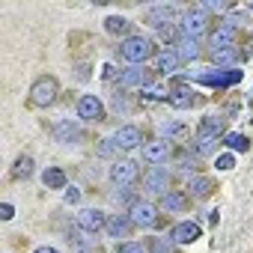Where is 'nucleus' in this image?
I'll use <instances>...</instances> for the list:
<instances>
[{
    "label": "nucleus",
    "instance_id": "5701e85b",
    "mask_svg": "<svg viewBox=\"0 0 253 253\" xmlns=\"http://www.w3.org/2000/svg\"><path fill=\"white\" fill-rule=\"evenodd\" d=\"M30 176H33V158L30 155H18L15 164H12V170H9V179L21 182V179H30Z\"/></svg>",
    "mask_w": 253,
    "mask_h": 253
},
{
    "label": "nucleus",
    "instance_id": "4be33fe9",
    "mask_svg": "<svg viewBox=\"0 0 253 253\" xmlns=\"http://www.w3.org/2000/svg\"><path fill=\"white\" fill-rule=\"evenodd\" d=\"M54 137H57V143H75V140H81V128L75 122L63 119V122L54 125Z\"/></svg>",
    "mask_w": 253,
    "mask_h": 253
},
{
    "label": "nucleus",
    "instance_id": "ddd939ff",
    "mask_svg": "<svg viewBox=\"0 0 253 253\" xmlns=\"http://www.w3.org/2000/svg\"><path fill=\"white\" fill-rule=\"evenodd\" d=\"M173 158V146H170V140H152V143H146L143 146V161L146 164H167Z\"/></svg>",
    "mask_w": 253,
    "mask_h": 253
},
{
    "label": "nucleus",
    "instance_id": "c756f323",
    "mask_svg": "<svg viewBox=\"0 0 253 253\" xmlns=\"http://www.w3.org/2000/svg\"><path fill=\"white\" fill-rule=\"evenodd\" d=\"M158 36H161V42H167V45H176V42L182 39V27H179V24L161 27V30H158Z\"/></svg>",
    "mask_w": 253,
    "mask_h": 253
},
{
    "label": "nucleus",
    "instance_id": "7ed1b4c3",
    "mask_svg": "<svg viewBox=\"0 0 253 253\" xmlns=\"http://www.w3.org/2000/svg\"><path fill=\"white\" fill-rule=\"evenodd\" d=\"M57 98H60V81L54 75H39L30 84V92H27L30 107H51Z\"/></svg>",
    "mask_w": 253,
    "mask_h": 253
},
{
    "label": "nucleus",
    "instance_id": "f257e3e1",
    "mask_svg": "<svg viewBox=\"0 0 253 253\" xmlns=\"http://www.w3.org/2000/svg\"><path fill=\"white\" fill-rule=\"evenodd\" d=\"M229 131H226V119L223 116H203L200 125H197V131H194V140H191V149L197 158L203 155H211L217 140H223Z\"/></svg>",
    "mask_w": 253,
    "mask_h": 253
},
{
    "label": "nucleus",
    "instance_id": "f03ea898",
    "mask_svg": "<svg viewBox=\"0 0 253 253\" xmlns=\"http://www.w3.org/2000/svg\"><path fill=\"white\" fill-rule=\"evenodd\" d=\"M119 57L125 60V63H131V66H143L146 60H152L155 57V42L149 39V36H128L122 45H119Z\"/></svg>",
    "mask_w": 253,
    "mask_h": 253
},
{
    "label": "nucleus",
    "instance_id": "72a5a7b5",
    "mask_svg": "<svg viewBox=\"0 0 253 253\" xmlns=\"http://www.w3.org/2000/svg\"><path fill=\"white\" fill-rule=\"evenodd\" d=\"M116 253H149V247L146 244H137V241H125V244L116 247Z\"/></svg>",
    "mask_w": 253,
    "mask_h": 253
},
{
    "label": "nucleus",
    "instance_id": "aec40b11",
    "mask_svg": "<svg viewBox=\"0 0 253 253\" xmlns=\"http://www.w3.org/2000/svg\"><path fill=\"white\" fill-rule=\"evenodd\" d=\"M161 209L164 211H188L191 209V197L185 191H167L161 197Z\"/></svg>",
    "mask_w": 253,
    "mask_h": 253
},
{
    "label": "nucleus",
    "instance_id": "473e14b6",
    "mask_svg": "<svg viewBox=\"0 0 253 253\" xmlns=\"http://www.w3.org/2000/svg\"><path fill=\"white\" fill-rule=\"evenodd\" d=\"M149 253H173V241L167 238H149Z\"/></svg>",
    "mask_w": 253,
    "mask_h": 253
},
{
    "label": "nucleus",
    "instance_id": "9b49d317",
    "mask_svg": "<svg viewBox=\"0 0 253 253\" xmlns=\"http://www.w3.org/2000/svg\"><path fill=\"white\" fill-rule=\"evenodd\" d=\"M235 39H238V30L223 24V21H217V27L209 36V45H211V51H223V48H235Z\"/></svg>",
    "mask_w": 253,
    "mask_h": 253
},
{
    "label": "nucleus",
    "instance_id": "6ab92c4d",
    "mask_svg": "<svg viewBox=\"0 0 253 253\" xmlns=\"http://www.w3.org/2000/svg\"><path fill=\"white\" fill-rule=\"evenodd\" d=\"M188 191H191L194 200H209V197L217 191V182H214L211 176H194V179L188 182Z\"/></svg>",
    "mask_w": 253,
    "mask_h": 253
},
{
    "label": "nucleus",
    "instance_id": "e433bc0d",
    "mask_svg": "<svg viewBox=\"0 0 253 253\" xmlns=\"http://www.w3.org/2000/svg\"><path fill=\"white\" fill-rule=\"evenodd\" d=\"M0 217H3V220H12V217H15V209H12V203H3V206H0Z\"/></svg>",
    "mask_w": 253,
    "mask_h": 253
},
{
    "label": "nucleus",
    "instance_id": "1a4fd4ad",
    "mask_svg": "<svg viewBox=\"0 0 253 253\" xmlns=\"http://www.w3.org/2000/svg\"><path fill=\"white\" fill-rule=\"evenodd\" d=\"M78 116L86 122H104V104L98 95H81L78 98Z\"/></svg>",
    "mask_w": 253,
    "mask_h": 253
},
{
    "label": "nucleus",
    "instance_id": "4c0bfd02",
    "mask_svg": "<svg viewBox=\"0 0 253 253\" xmlns=\"http://www.w3.org/2000/svg\"><path fill=\"white\" fill-rule=\"evenodd\" d=\"M125 200H131V188H122V191H116V203H125Z\"/></svg>",
    "mask_w": 253,
    "mask_h": 253
},
{
    "label": "nucleus",
    "instance_id": "7c9ffc66",
    "mask_svg": "<svg viewBox=\"0 0 253 253\" xmlns=\"http://www.w3.org/2000/svg\"><path fill=\"white\" fill-rule=\"evenodd\" d=\"M95 143H98V146H95V155H98V158H113L116 149H119L116 140H95Z\"/></svg>",
    "mask_w": 253,
    "mask_h": 253
},
{
    "label": "nucleus",
    "instance_id": "39448f33",
    "mask_svg": "<svg viewBox=\"0 0 253 253\" xmlns=\"http://www.w3.org/2000/svg\"><path fill=\"white\" fill-rule=\"evenodd\" d=\"M128 217L134 220V226H143V229H155V226L164 223L161 214H158V206H152L146 200H134L128 206Z\"/></svg>",
    "mask_w": 253,
    "mask_h": 253
},
{
    "label": "nucleus",
    "instance_id": "a211bd4d",
    "mask_svg": "<svg viewBox=\"0 0 253 253\" xmlns=\"http://www.w3.org/2000/svg\"><path fill=\"white\" fill-rule=\"evenodd\" d=\"M104 229H107L110 238H128L131 229H134V220L128 214H113V217H107V226Z\"/></svg>",
    "mask_w": 253,
    "mask_h": 253
},
{
    "label": "nucleus",
    "instance_id": "412c9836",
    "mask_svg": "<svg viewBox=\"0 0 253 253\" xmlns=\"http://www.w3.org/2000/svg\"><path fill=\"white\" fill-rule=\"evenodd\" d=\"M176 54L182 57V63H194V60H200V57H203L200 42H197V39H191V36H185V33H182V39L176 42Z\"/></svg>",
    "mask_w": 253,
    "mask_h": 253
},
{
    "label": "nucleus",
    "instance_id": "2eb2a0df",
    "mask_svg": "<svg viewBox=\"0 0 253 253\" xmlns=\"http://www.w3.org/2000/svg\"><path fill=\"white\" fill-rule=\"evenodd\" d=\"M78 226L84 229V232H101L104 226H107V214L104 211H98V209H84L81 214H78Z\"/></svg>",
    "mask_w": 253,
    "mask_h": 253
},
{
    "label": "nucleus",
    "instance_id": "bb28decb",
    "mask_svg": "<svg viewBox=\"0 0 253 253\" xmlns=\"http://www.w3.org/2000/svg\"><path fill=\"white\" fill-rule=\"evenodd\" d=\"M104 30H107L110 36H125V33L131 30V21L122 18V15H110V18L104 21Z\"/></svg>",
    "mask_w": 253,
    "mask_h": 253
},
{
    "label": "nucleus",
    "instance_id": "393cba45",
    "mask_svg": "<svg viewBox=\"0 0 253 253\" xmlns=\"http://www.w3.org/2000/svg\"><path fill=\"white\" fill-rule=\"evenodd\" d=\"M155 66H158V72H161V75H173V72H176V69L182 66V57H179L176 51L158 54V63H155Z\"/></svg>",
    "mask_w": 253,
    "mask_h": 253
},
{
    "label": "nucleus",
    "instance_id": "f8f14e48",
    "mask_svg": "<svg viewBox=\"0 0 253 253\" xmlns=\"http://www.w3.org/2000/svg\"><path fill=\"white\" fill-rule=\"evenodd\" d=\"M176 110H191V107H197L203 98L191 89V86H185V84H176L173 89H170V98H167Z\"/></svg>",
    "mask_w": 253,
    "mask_h": 253
},
{
    "label": "nucleus",
    "instance_id": "a878e982",
    "mask_svg": "<svg viewBox=\"0 0 253 253\" xmlns=\"http://www.w3.org/2000/svg\"><path fill=\"white\" fill-rule=\"evenodd\" d=\"M42 182H45V188H51V191H63V188H66V173H63L60 167H48V170L42 173Z\"/></svg>",
    "mask_w": 253,
    "mask_h": 253
},
{
    "label": "nucleus",
    "instance_id": "f704fd0d",
    "mask_svg": "<svg viewBox=\"0 0 253 253\" xmlns=\"http://www.w3.org/2000/svg\"><path fill=\"white\" fill-rule=\"evenodd\" d=\"M179 164H182L185 170H194V173H200V170H203V164H200V158H182Z\"/></svg>",
    "mask_w": 253,
    "mask_h": 253
},
{
    "label": "nucleus",
    "instance_id": "20e7f679",
    "mask_svg": "<svg viewBox=\"0 0 253 253\" xmlns=\"http://www.w3.org/2000/svg\"><path fill=\"white\" fill-rule=\"evenodd\" d=\"M241 78H244L241 69H206V72H197L194 75L197 84H206V86H214V89L235 86V84H241Z\"/></svg>",
    "mask_w": 253,
    "mask_h": 253
},
{
    "label": "nucleus",
    "instance_id": "6e6552de",
    "mask_svg": "<svg viewBox=\"0 0 253 253\" xmlns=\"http://www.w3.org/2000/svg\"><path fill=\"white\" fill-rule=\"evenodd\" d=\"M170 185H173V176H170V170L167 167H152L146 176H143V188L146 191H152V194H167L170 191Z\"/></svg>",
    "mask_w": 253,
    "mask_h": 253
},
{
    "label": "nucleus",
    "instance_id": "9d476101",
    "mask_svg": "<svg viewBox=\"0 0 253 253\" xmlns=\"http://www.w3.org/2000/svg\"><path fill=\"white\" fill-rule=\"evenodd\" d=\"M149 78H152V72L146 69V66H131V69H122L119 72V86L122 89H131V86H149Z\"/></svg>",
    "mask_w": 253,
    "mask_h": 253
},
{
    "label": "nucleus",
    "instance_id": "f3484780",
    "mask_svg": "<svg viewBox=\"0 0 253 253\" xmlns=\"http://www.w3.org/2000/svg\"><path fill=\"white\" fill-rule=\"evenodd\" d=\"M200 235H203V229H200V223H194V220H182V223H176L173 232H170V238H173L176 244H194Z\"/></svg>",
    "mask_w": 253,
    "mask_h": 253
},
{
    "label": "nucleus",
    "instance_id": "c85d7f7f",
    "mask_svg": "<svg viewBox=\"0 0 253 253\" xmlns=\"http://www.w3.org/2000/svg\"><path fill=\"white\" fill-rule=\"evenodd\" d=\"M223 146H229L232 152H250V137L247 134H226Z\"/></svg>",
    "mask_w": 253,
    "mask_h": 253
},
{
    "label": "nucleus",
    "instance_id": "423d86ee",
    "mask_svg": "<svg viewBox=\"0 0 253 253\" xmlns=\"http://www.w3.org/2000/svg\"><path fill=\"white\" fill-rule=\"evenodd\" d=\"M137 179H140V167L134 161H128V158L113 161V167H110V182L113 185H119V188H134Z\"/></svg>",
    "mask_w": 253,
    "mask_h": 253
},
{
    "label": "nucleus",
    "instance_id": "0eeeda50",
    "mask_svg": "<svg viewBox=\"0 0 253 253\" xmlns=\"http://www.w3.org/2000/svg\"><path fill=\"white\" fill-rule=\"evenodd\" d=\"M209 24H211V15H209L203 6H194V9H188L185 18H182V33L191 36V39H197V36H203V33L209 30Z\"/></svg>",
    "mask_w": 253,
    "mask_h": 253
},
{
    "label": "nucleus",
    "instance_id": "2f4dec72",
    "mask_svg": "<svg viewBox=\"0 0 253 253\" xmlns=\"http://www.w3.org/2000/svg\"><path fill=\"white\" fill-rule=\"evenodd\" d=\"M203 9H206L209 15H211V12H229V9H232V0H206Z\"/></svg>",
    "mask_w": 253,
    "mask_h": 253
},
{
    "label": "nucleus",
    "instance_id": "c9c22d12",
    "mask_svg": "<svg viewBox=\"0 0 253 253\" xmlns=\"http://www.w3.org/2000/svg\"><path fill=\"white\" fill-rule=\"evenodd\" d=\"M214 164H217V170H232V167H235V158H232V155H220Z\"/></svg>",
    "mask_w": 253,
    "mask_h": 253
},
{
    "label": "nucleus",
    "instance_id": "58836bf2",
    "mask_svg": "<svg viewBox=\"0 0 253 253\" xmlns=\"http://www.w3.org/2000/svg\"><path fill=\"white\" fill-rule=\"evenodd\" d=\"M78 200H81V191H78V188L66 191V203H78Z\"/></svg>",
    "mask_w": 253,
    "mask_h": 253
},
{
    "label": "nucleus",
    "instance_id": "b1692460",
    "mask_svg": "<svg viewBox=\"0 0 253 253\" xmlns=\"http://www.w3.org/2000/svg\"><path fill=\"white\" fill-rule=\"evenodd\" d=\"M158 131L167 137V140H185L188 137V125L185 122H176V119H167L158 125Z\"/></svg>",
    "mask_w": 253,
    "mask_h": 253
},
{
    "label": "nucleus",
    "instance_id": "ea45409f",
    "mask_svg": "<svg viewBox=\"0 0 253 253\" xmlns=\"http://www.w3.org/2000/svg\"><path fill=\"white\" fill-rule=\"evenodd\" d=\"M33 253H60V250H57V247H48V244H45V247H36Z\"/></svg>",
    "mask_w": 253,
    "mask_h": 253
},
{
    "label": "nucleus",
    "instance_id": "a19ab883",
    "mask_svg": "<svg viewBox=\"0 0 253 253\" xmlns=\"http://www.w3.org/2000/svg\"><path fill=\"white\" fill-rule=\"evenodd\" d=\"M250 9H253V3H250Z\"/></svg>",
    "mask_w": 253,
    "mask_h": 253
},
{
    "label": "nucleus",
    "instance_id": "dca6fc26",
    "mask_svg": "<svg viewBox=\"0 0 253 253\" xmlns=\"http://www.w3.org/2000/svg\"><path fill=\"white\" fill-rule=\"evenodd\" d=\"M113 140H116L119 149H137L143 143V131L137 128V125H122V128L113 134Z\"/></svg>",
    "mask_w": 253,
    "mask_h": 253
},
{
    "label": "nucleus",
    "instance_id": "cd10ccee",
    "mask_svg": "<svg viewBox=\"0 0 253 253\" xmlns=\"http://www.w3.org/2000/svg\"><path fill=\"white\" fill-rule=\"evenodd\" d=\"M140 98H146V101H167L170 98V89L161 86V84H149V86L140 89Z\"/></svg>",
    "mask_w": 253,
    "mask_h": 253
},
{
    "label": "nucleus",
    "instance_id": "4468645a",
    "mask_svg": "<svg viewBox=\"0 0 253 253\" xmlns=\"http://www.w3.org/2000/svg\"><path fill=\"white\" fill-rule=\"evenodd\" d=\"M176 18H179L176 6H167V3H161V6H152V9H146V24H152L155 30H161V27H170V24H176Z\"/></svg>",
    "mask_w": 253,
    "mask_h": 253
}]
</instances>
